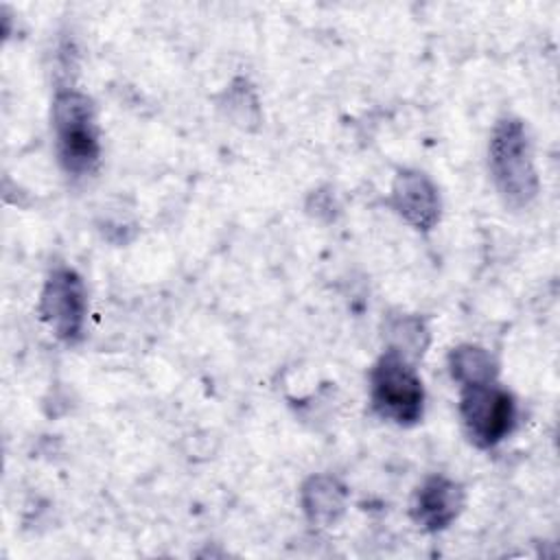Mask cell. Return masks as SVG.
Here are the masks:
<instances>
[{"mask_svg": "<svg viewBox=\"0 0 560 560\" xmlns=\"http://www.w3.org/2000/svg\"><path fill=\"white\" fill-rule=\"evenodd\" d=\"M50 120L61 168L72 177L90 175L101 160V136L92 98L79 90H59L52 98Z\"/></svg>", "mask_w": 560, "mask_h": 560, "instance_id": "6da1fadb", "label": "cell"}, {"mask_svg": "<svg viewBox=\"0 0 560 560\" xmlns=\"http://www.w3.org/2000/svg\"><path fill=\"white\" fill-rule=\"evenodd\" d=\"M490 173L494 186L510 208H527L538 195V175L527 127L516 116L497 120L490 144Z\"/></svg>", "mask_w": 560, "mask_h": 560, "instance_id": "7a4b0ae2", "label": "cell"}, {"mask_svg": "<svg viewBox=\"0 0 560 560\" xmlns=\"http://www.w3.org/2000/svg\"><path fill=\"white\" fill-rule=\"evenodd\" d=\"M370 402L383 420L418 424L424 413V385L413 361L387 348L370 370Z\"/></svg>", "mask_w": 560, "mask_h": 560, "instance_id": "3957f363", "label": "cell"}, {"mask_svg": "<svg viewBox=\"0 0 560 560\" xmlns=\"http://www.w3.org/2000/svg\"><path fill=\"white\" fill-rule=\"evenodd\" d=\"M459 418L468 440L477 448H492L512 433L516 402L497 381L464 385L459 392Z\"/></svg>", "mask_w": 560, "mask_h": 560, "instance_id": "277c9868", "label": "cell"}, {"mask_svg": "<svg viewBox=\"0 0 560 560\" xmlns=\"http://www.w3.org/2000/svg\"><path fill=\"white\" fill-rule=\"evenodd\" d=\"M37 313L59 341L74 343L81 339L88 317V293L72 267L59 265L46 276Z\"/></svg>", "mask_w": 560, "mask_h": 560, "instance_id": "5b68a950", "label": "cell"}, {"mask_svg": "<svg viewBox=\"0 0 560 560\" xmlns=\"http://www.w3.org/2000/svg\"><path fill=\"white\" fill-rule=\"evenodd\" d=\"M389 203L396 214L418 232H431L440 221V195L435 184L416 168H402L394 177Z\"/></svg>", "mask_w": 560, "mask_h": 560, "instance_id": "8992f818", "label": "cell"}, {"mask_svg": "<svg viewBox=\"0 0 560 560\" xmlns=\"http://www.w3.org/2000/svg\"><path fill=\"white\" fill-rule=\"evenodd\" d=\"M464 505L466 492L462 483L444 475H431L416 488L409 514L418 527L433 534L446 529L462 514Z\"/></svg>", "mask_w": 560, "mask_h": 560, "instance_id": "52a82bcc", "label": "cell"}, {"mask_svg": "<svg viewBox=\"0 0 560 560\" xmlns=\"http://www.w3.org/2000/svg\"><path fill=\"white\" fill-rule=\"evenodd\" d=\"M346 486L330 475H313L302 483L300 505L313 525H332L346 510Z\"/></svg>", "mask_w": 560, "mask_h": 560, "instance_id": "ba28073f", "label": "cell"}, {"mask_svg": "<svg viewBox=\"0 0 560 560\" xmlns=\"http://www.w3.org/2000/svg\"><path fill=\"white\" fill-rule=\"evenodd\" d=\"M448 372L453 381H457L459 387H464L497 381L499 365L486 348L462 343L448 352Z\"/></svg>", "mask_w": 560, "mask_h": 560, "instance_id": "9c48e42d", "label": "cell"}, {"mask_svg": "<svg viewBox=\"0 0 560 560\" xmlns=\"http://www.w3.org/2000/svg\"><path fill=\"white\" fill-rule=\"evenodd\" d=\"M383 337L389 350L407 357L413 363L424 354L429 346V330L424 319L407 313L389 315L383 328Z\"/></svg>", "mask_w": 560, "mask_h": 560, "instance_id": "30bf717a", "label": "cell"}]
</instances>
